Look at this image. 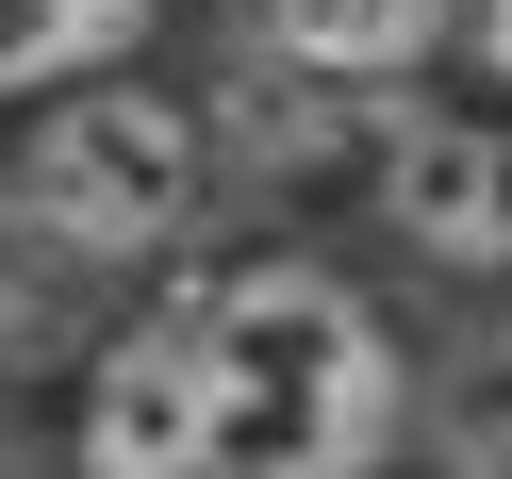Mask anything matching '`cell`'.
I'll list each match as a JSON object with an SVG mask.
<instances>
[{"label":"cell","mask_w":512,"mask_h":479,"mask_svg":"<svg viewBox=\"0 0 512 479\" xmlns=\"http://www.w3.org/2000/svg\"><path fill=\"white\" fill-rule=\"evenodd\" d=\"M430 479H512V413H479V430H463V446H446V463H430Z\"/></svg>","instance_id":"cell-7"},{"label":"cell","mask_w":512,"mask_h":479,"mask_svg":"<svg viewBox=\"0 0 512 479\" xmlns=\"http://www.w3.org/2000/svg\"><path fill=\"white\" fill-rule=\"evenodd\" d=\"M380 232H413L463 281H512V116H397L380 133Z\"/></svg>","instance_id":"cell-3"},{"label":"cell","mask_w":512,"mask_h":479,"mask_svg":"<svg viewBox=\"0 0 512 479\" xmlns=\"http://www.w3.org/2000/svg\"><path fill=\"white\" fill-rule=\"evenodd\" d=\"M479 83L512 100V0H479Z\"/></svg>","instance_id":"cell-8"},{"label":"cell","mask_w":512,"mask_h":479,"mask_svg":"<svg viewBox=\"0 0 512 479\" xmlns=\"http://www.w3.org/2000/svg\"><path fill=\"white\" fill-rule=\"evenodd\" d=\"M182 331L215 380V479H364L397 446V347L331 265H248Z\"/></svg>","instance_id":"cell-1"},{"label":"cell","mask_w":512,"mask_h":479,"mask_svg":"<svg viewBox=\"0 0 512 479\" xmlns=\"http://www.w3.org/2000/svg\"><path fill=\"white\" fill-rule=\"evenodd\" d=\"M83 479H215V380L199 331H116L100 380H83Z\"/></svg>","instance_id":"cell-4"},{"label":"cell","mask_w":512,"mask_h":479,"mask_svg":"<svg viewBox=\"0 0 512 479\" xmlns=\"http://www.w3.org/2000/svg\"><path fill=\"white\" fill-rule=\"evenodd\" d=\"M199 116L166 83H100V100H50V133L17 149V215L83 265H149V248L199 232Z\"/></svg>","instance_id":"cell-2"},{"label":"cell","mask_w":512,"mask_h":479,"mask_svg":"<svg viewBox=\"0 0 512 479\" xmlns=\"http://www.w3.org/2000/svg\"><path fill=\"white\" fill-rule=\"evenodd\" d=\"M149 34V0H0V100L50 83H116V50Z\"/></svg>","instance_id":"cell-5"},{"label":"cell","mask_w":512,"mask_h":479,"mask_svg":"<svg viewBox=\"0 0 512 479\" xmlns=\"http://www.w3.org/2000/svg\"><path fill=\"white\" fill-rule=\"evenodd\" d=\"M281 34L331 50V67H397V50L430 34V0H281Z\"/></svg>","instance_id":"cell-6"}]
</instances>
